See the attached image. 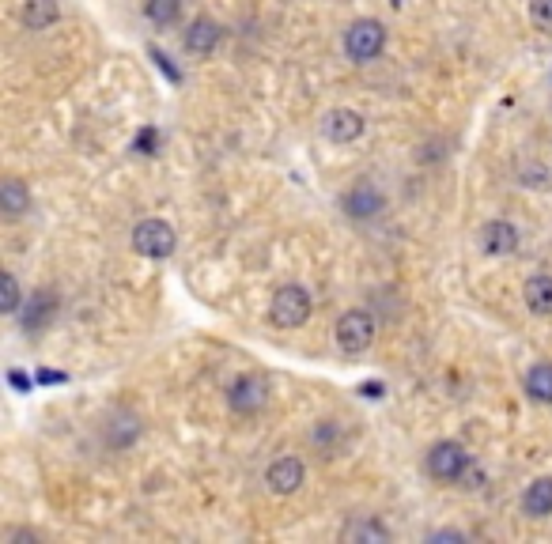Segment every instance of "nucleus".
Masks as SVG:
<instances>
[{
  "label": "nucleus",
  "instance_id": "1",
  "mask_svg": "<svg viewBox=\"0 0 552 544\" xmlns=\"http://www.w3.org/2000/svg\"><path fill=\"white\" fill-rule=\"evenodd\" d=\"M307 318H311V295H307V288H299V284L276 288L273 306H269V322L276 329H299V325H307Z\"/></svg>",
  "mask_w": 552,
  "mask_h": 544
},
{
  "label": "nucleus",
  "instance_id": "2",
  "mask_svg": "<svg viewBox=\"0 0 552 544\" xmlns=\"http://www.w3.org/2000/svg\"><path fill=\"white\" fill-rule=\"evenodd\" d=\"M333 337H337L341 352H348V356H360V352H367V348L375 344V318H371V310H363V306L345 310V314L337 318Z\"/></svg>",
  "mask_w": 552,
  "mask_h": 544
},
{
  "label": "nucleus",
  "instance_id": "3",
  "mask_svg": "<svg viewBox=\"0 0 552 544\" xmlns=\"http://www.w3.org/2000/svg\"><path fill=\"white\" fill-rule=\"evenodd\" d=\"M424 465H428V476H435V480L458 484L469 469V454L462 442L447 439V442H435L432 450H428V458H424Z\"/></svg>",
  "mask_w": 552,
  "mask_h": 544
},
{
  "label": "nucleus",
  "instance_id": "4",
  "mask_svg": "<svg viewBox=\"0 0 552 544\" xmlns=\"http://www.w3.org/2000/svg\"><path fill=\"white\" fill-rule=\"evenodd\" d=\"M174 246H178V235H174V227L167 220H140L133 227V250L140 257L159 261V257H171Z\"/></svg>",
  "mask_w": 552,
  "mask_h": 544
},
{
  "label": "nucleus",
  "instance_id": "5",
  "mask_svg": "<svg viewBox=\"0 0 552 544\" xmlns=\"http://www.w3.org/2000/svg\"><path fill=\"white\" fill-rule=\"evenodd\" d=\"M386 50V27L379 19H360L345 31V53L352 61H375Z\"/></svg>",
  "mask_w": 552,
  "mask_h": 544
},
{
  "label": "nucleus",
  "instance_id": "6",
  "mask_svg": "<svg viewBox=\"0 0 552 544\" xmlns=\"http://www.w3.org/2000/svg\"><path fill=\"white\" fill-rule=\"evenodd\" d=\"M227 401L242 416H254V412H261V408L269 405V386H265V378H258V374H242V378L231 382Z\"/></svg>",
  "mask_w": 552,
  "mask_h": 544
},
{
  "label": "nucleus",
  "instance_id": "7",
  "mask_svg": "<svg viewBox=\"0 0 552 544\" xmlns=\"http://www.w3.org/2000/svg\"><path fill=\"white\" fill-rule=\"evenodd\" d=\"M303 480H307V465L292 454H284V458H276L269 469H265V484H269V492L276 495H292L303 488Z\"/></svg>",
  "mask_w": 552,
  "mask_h": 544
},
{
  "label": "nucleus",
  "instance_id": "8",
  "mask_svg": "<svg viewBox=\"0 0 552 544\" xmlns=\"http://www.w3.org/2000/svg\"><path fill=\"white\" fill-rule=\"evenodd\" d=\"M382 208H386V197L375 182H356L345 193V212L352 220H379Z\"/></svg>",
  "mask_w": 552,
  "mask_h": 544
},
{
  "label": "nucleus",
  "instance_id": "9",
  "mask_svg": "<svg viewBox=\"0 0 552 544\" xmlns=\"http://www.w3.org/2000/svg\"><path fill=\"white\" fill-rule=\"evenodd\" d=\"M322 136H326L329 144H352V140H360L363 136V114L348 110V106L329 110L326 118H322Z\"/></svg>",
  "mask_w": 552,
  "mask_h": 544
},
{
  "label": "nucleus",
  "instance_id": "10",
  "mask_svg": "<svg viewBox=\"0 0 552 544\" xmlns=\"http://www.w3.org/2000/svg\"><path fill=\"white\" fill-rule=\"evenodd\" d=\"M481 250L492 257H507L518 250V231L507 220H488L481 227Z\"/></svg>",
  "mask_w": 552,
  "mask_h": 544
},
{
  "label": "nucleus",
  "instance_id": "11",
  "mask_svg": "<svg viewBox=\"0 0 552 544\" xmlns=\"http://www.w3.org/2000/svg\"><path fill=\"white\" fill-rule=\"evenodd\" d=\"M220 46V23L216 19H193L190 27H186V50L197 53V57H208V53Z\"/></svg>",
  "mask_w": 552,
  "mask_h": 544
},
{
  "label": "nucleus",
  "instance_id": "12",
  "mask_svg": "<svg viewBox=\"0 0 552 544\" xmlns=\"http://www.w3.org/2000/svg\"><path fill=\"white\" fill-rule=\"evenodd\" d=\"M53 314H57V295L50 288L35 291L31 303H27V314H23V329L27 333H42L53 322Z\"/></svg>",
  "mask_w": 552,
  "mask_h": 544
},
{
  "label": "nucleus",
  "instance_id": "13",
  "mask_svg": "<svg viewBox=\"0 0 552 544\" xmlns=\"http://www.w3.org/2000/svg\"><path fill=\"white\" fill-rule=\"evenodd\" d=\"M0 212H4L8 220H19V216L31 212V193H27V186H23L19 178L0 182Z\"/></svg>",
  "mask_w": 552,
  "mask_h": 544
},
{
  "label": "nucleus",
  "instance_id": "14",
  "mask_svg": "<svg viewBox=\"0 0 552 544\" xmlns=\"http://www.w3.org/2000/svg\"><path fill=\"white\" fill-rule=\"evenodd\" d=\"M57 16H61L57 0H23V12H19L27 31H46V27L57 23Z\"/></svg>",
  "mask_w": 552,
  "mask_h": 544
},
{
  "label": "nucleus",
  "instance_id": "15",
  "mask_svg": "<svg viewBox=\"0 0 552 544\" xmlns=\"http://www.w3.org/2000/svg\"><path fill=\"white\" fill-rule=\"evenodd\" d=\"M522 510L530 518H549L552 514V476H541L534 480L526 492H522Z\"/></svg>",
  "mask_w": 552,
  "mask_h": 544
},
{
  "label": "nucleus",
  "instance_id": "16",
  "mask_svg": "<svg viewBox=\"0 0 552 544\" xmlns=\"http://www.w3.org/2000/svg\"><path fill=\"white\" fill-rule=\"evenodd\" d=\"M522 299L534 314H552V276L541 272V276H530L526 288H522Z\"/></svg>",
  "mask_w": 552,
  "mask_h": 544
},
{
  "label": "nucleus",
  "instance_id": "17",
  "mask_svg": "<svg viewBox=\"0 0 552 544\" xmlns=\"http://www.w3.org/2000/svg\"><path fill=\"white\" fill-rule=\"evenodd\" d=\"M341 541H371V544H386L390 541V529L375 522V518H356L341 529Z\"/></svg>",
  "mask_w": 552,
  "mask_h": 544
},
{
  "label": "nucleus",
  "instance_id": "18",
  "mask_svg": "<svg viewBox=\"0 0 552 544\" xmlns=\"http://www.w3.org/2000/svg\"><path fill=\"white\" fill-rule=\"evenodd\" d=\"M526 393L541 401V405H552V363H534L530 374H526Z\"/></svg>",
  "mask_w": 552,
  "mask_h": 544
},
{
  "label": "nucleus",
  "instance_id": "19",
  "mask_svg": "<svg viewBox=\"0 0 552 544\" xmlns=\"http://www.w3.org/2000/svg\"><path fill=\"white\" fill-rule=\"evenodd\" d=\"M137 435H140V420L137 416H129V412H125V416H114L110 427H106V442H110V446H121V450L133 446Z\"/></svg>",
  "mask_w": 552,
  "mask_h": 544
},
{
  "label": "nucleus",
  "instance_id": "20",
  "mask_svg": "<svg viewBox=\"0 0 552 544\" xmlns=\"http://www.w3.org/2000/svg\"><path fill=\"white\" fill-rule=\"evenodd\" d=\"M314 442H318V450H322L326 458H333V454L345 446V435H341L337 420H322V424L314 427Z\"/></svg>",
  "mask_w": 552,
  "mask_h": 544
},
{
  "label": "nucleus",
  "instance_id": "21",
  "mask_svg": "<svg viewBox=\"0 0 552 544\" xmlns=\"http://www.w3.org/2000/svg\"><path fill=\"white\" fill-rule=\"evenodd\" d=\"M144 12H148L152 23L167 27V23H174V19L182 16V0H148V4H144Z\"/></svg>",
  "mask_w": 552,
  "mask_h": 544
},
{
  "label": "nucleus",
  "instance_id": "22",
  "mask_svg": "<svg viewBox=\"0 0 552 544\" xmlns=\"http://www.w3.org/2000/svg\"><path fill=\"white\" fill-rule=\"evenodd\" d=\"M0 288H4V299H0V310L4 314H16L19 303H23V295H19V284L12 272H0Z\"/></svg>",
  "mask_w": 552,
  "mask_h": 544
},
{
  "label": "nucleus",
  "instance_id": "23",
  "mask_svg": "<svg viewBox=\"0 0 552 544\" xmlns=\"http://www.w3.org/2000/svg\"><path fill=\"white\" fill-rule=\"evenodd\" d=\"M530 16H534L537 31L552 34V0H534V8H530Z\"/></svg>",
  "mask_w": 552,
  "mask_h": 544
},
{
  "label": "nucleus",
  "instance_id": "24",
  "mask_svg": "<svg viewBox=\"0 0 552 544\" xmlns=\"http://www.w3.org/2000/svg\"><path fill=\"white\" fill-rule=\"evenodd\" d=\"M156 144H159L156 129H140V136H137V144H133V148H137L140 155H152V152H156Z\"/></svg>",
  "mask_w": 552,
  "mask_h": 544
},
{
  "label": "nucleus",
  "instance_id": "25",
  "mask_svg": "<svg viewBox=\"0 0 552 544\" xmlns=\"http://www.w3.org/2000/svg\"><path fill=\"white\" fill-rule=\"evenodd\" d=\"M435 541H462V533L458 529H443V533H435Z\"/></svg>",
  "mask_w": 552,
  "mask_h": 544
}]
</instances>
